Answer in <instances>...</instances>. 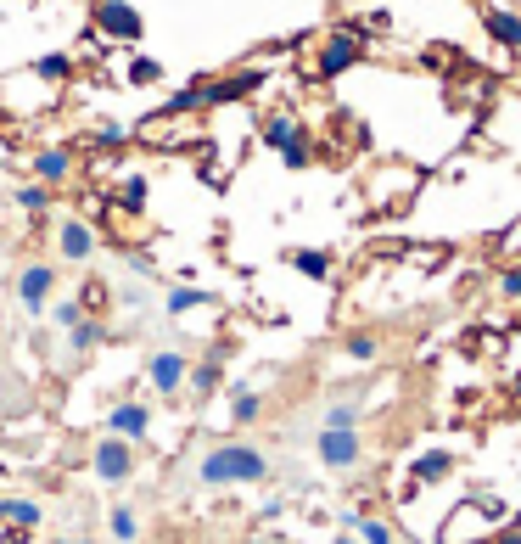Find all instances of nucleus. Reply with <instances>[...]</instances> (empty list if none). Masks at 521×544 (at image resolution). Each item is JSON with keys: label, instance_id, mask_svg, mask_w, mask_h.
I'll list each match as a JSON object with an SVG mask.
<instances>
[{"label": "nucleus", "instance_id": "c756f323", "mask_svg": "<svg viewBox=\"0 0 521 544\" xmlns=\"http://www.w3.org/2000/svg\"><path fill=\"white\" fill-rule=\"evenodd\" d=\"M342 354H348L353 365H370V359H381V331H348V337H342Z\"/></svg>", "mask_w": 521, "mask_h": 544}, {"label": "nucleus", "instance_id": "bb28decb", "mask_svg": "<svg viewBox=\"0 0 521 544\" xmlns=\"http://www.w3.org/2000/svg\"><path fill=\"white\" fill-rule=\"evenodd\" d=\"M208 107V79H191L185 90H174L169 101H163V113L169 118H180V113H202Z\"/></svg>", "mask_w": 521, "mask_h": 544}, {"label": "nucleus", "instance_id": "a211bd4d", "mask_svg": "<svg viewBox=\"0 0 521 544\" xmlns=\"http://www.w3.org/2000/svg\"><path fill=\"white\" fill-rule=\"evenodd\" d=\"M454 449H426V455H415V466H409V483H421V488H432V483H443V477H454Z\"/></svg>", "mask_w": 521, "mask_h": 544}, {"label": "nucleus", "instance_id": "f8f14e48", "mask_svg": "<svg viewBox=\"0 0 521 544\" xmlns=\"http://www.w3.org/2000/svg\"><path fill=\"white\" fill-rule=\"evenodd\" d=\"M225 359H230V348L225 343H213L208 354L197 359V365H191V371H185V393H191V399H213V393H219V387H225Z\"/></svg>", "mask_w": 521, "mask_h": 544}, {"label": "nucleus", "instance_id": "2f4dec72", "mask_svg": "<svg viewBox=\"0 0 521 544\" xmlns=\"http://www.w3.org/2000/svg\"><path fill=\"white\" fill-rule=\"evenodd\" d=\"M113 303H124L129 315H141L146 303H152V287L146 281H124V287H113Z\"/></svg>", "mask_w": 521, "mask_h": 544}, {"label": "nucleus", "instance_id": "f704fd0d", "mask_svg": "<svg viewBox=\"0 0 521 544\" xmlns=\"http://www.w3.org/2000/svg\"><path fill=\"white\" fill-rule=\"evenodd\" d=\"M124 141H129L124 124H96V129H90V146H96V152H118Z\"/></svg>", "mask_w": 521, "mask_h": 544}, {"label": "nucleus", "instance_id": "ea45409f", "mask_svg": "<svg viewBox=\"0 0 521 544\" xmlns=\"http://www.w3.org/2000/svg\"><path fill=\"white\" fill-rule=\"evenodd\" d=\"M51 544H96V533H73V539H51Z\"/></svg>", "mask_w": 521, "mask_h": 544}, {"label": "nucleus", "instance_id": "393cba45", "mask_svg": "<svg viewBox=\"0 0 521 544\" xmlns=\"http://www.w3.org/2000/svg\"><path fill=\"white\" fill-rule=\"evenodd\" d=\"M146 197H152V180H146V174H124L113 186V208H124V214H141Z\"/></svg>", "mask_w": 521, "mask_h": 544}, {"label": "nucleus", "instance_id": "de8ad7c7", "mask_svg": "<svg viewBox=\"0 0 521 544\" xmlns=\"http://www.w3.org/2000/svg\"><path fill=\"white\" fill-rule=\"evenodd\" d=\"M247 544H269V539H247Z\"/></svg>", "mask_w": 521, "mask_h": 544}, {"label": "nucleus", "instance_id": "20e7f679", "mask_svg": "<svg viewBox=\"0 0 521 544\" xmlns=\"http://www.w3.org/2000/svg\"><path fill=\"white\" fill-rule=\"evenodd\" d=\"M135 472H141V449L124 444V438H107L101 432L96 444H90V477L107 488H129L135 483Z\"/></svg>", "mask_w": 521, "mask_h": 544}, {"label": "nucleus", "instance_id": "2eb2a0df", "mask_svg": "<svg viewBox=\"0 0 521 544\" xmlns=\"http://www.w3.org/2000/svg\"><path fill=\"white\" fill-rule=\"evenodd\" d=\"M197 309H219V298L202 292L197 281H174V287L163 292V315L169 320H185V315H197Z\"/></svg>", "mask_w": 521, "mask_h": 544}, {"label": "nucleus", "instance_id": "6ab92c4d", "mask_svg": "<svg viewBox=\"0 0 521 544\" xmlns=\"http://www.w3.org/2000/svg\"><path fill=\"white\" fill-rule=\"evenodd\" d=\"M482 29L505 45V51H521V12H510V6H482Z\"/></svg>", "mask_w": 521, "mask_h": 544}, {"label": "nucleus", "instance_id": "ddd939ff", "mask_svg": "<svg viewBox=\"0 0 521 544\" xmlns=\"http://www.w3.org/2000/svg\"><path fill=\"white\" fill-rule=\"evenodd\" d=\"M258 141H264L269 152L281 158V152H292V146L309 141V129H303V118H297V113H269L264 129H258Z\"/></svg>", "mask_w": 521, "mask_h": 544}, {"label": "nucleus", "instance_id": "a19ab883", "mask_svg": "<svg viewBox=\"0 0 521 544\" xmlns=\"http://www.w3.org/2000/svg\"><path fill=\"white\" fill-rule=\"evenodd\" d=\"M499 544H521V528H505L499 533Z\"/></svg>", "mask_w": 521, "mask_h": 544}, {"label": "nucleus", "instance_id": "39448f33", "mask_svg": "<svg viewBox=\"0 0 521 544\" xmlns=\"http://www.w3.org/2000/svg\"><path fill=\"white\" fill-rule=\"evenodd\" d=\"M51 247H57L62 270H85L90 258L101 253V230L90 225V219H79V214H62L57 225H51Z\"/></svg>", "mask_w": 521, "mask_h": 544}, {"label": "nucleus", "instance_id": "f03ea898", "mask_svg": "<svg viewBox=\"0 0 521 544\" xmlns=\"http://www.w3.org/2000/svg\"><path fill=\"white\" fill-rule=\"evenodd\" d=\"M57 287H62L57 258H23L17 275H12V309H17V320H45V309H51Z\"/></svg>", "mask_w": 521, "mask_h": 544}, {"label": "nucleus", "instance_id": "9d476101", "mask_svg": "<svg viewBox=\"0 0 521 544\" xmlns=\"http://www.w3.org/2000/svg\"><path fill=\"white\" fill-rule=\"evenodd\" d=\"M79 174V152L73 146H40L29 158V180H40V186H51V191H62Z\"/></svg>", "mask_w": 521, "mask_h": 544}, {"label": "nucleus", "instance_id": "4be33fe9", "mask_svg": "<svg viewBox=\"0 0 521 544\" xmlns=\"http://www.w3.org/2000/svg\"><path fill=\"white\" fill-rule=\"evenodd\" d=\"M12 208H17V214H51V208H57V191H51V186H40V180H17V186H12Z\"/></svg>", "mask_w": 521, "mask_h": 544}, {"label": "nucleus", "instance_id": "f257e3e1", "mask_svg": "<svg viewBox=\"0 0 521 544\" xmlns=\"http://www.w3.org/2000/svg\"><path fill=\"white\" fill-rule=\"evenodd\" d=\"M275 477V460L264 444L253 438H225V444H208L202 460L191 466V488L202 494H225V488H258Z\"/></svg>", "mask_w": 521, "mask_h": 544}, {"label": "nucleus", "instance_id": "6e6552de", "mask_svg": "<svg viewBox=\"0 0 521 544\" xmlns=\"http://www.w3.org/2000/svg\"><path fill=\"white\" fill-rule=\"evenodd\" d=\"M96 34L107 45H141V34H146V17L129 6V0H96Z\"/></svg>", "mask_w": 521, "mask_h": 544}, {"label": "nucleus", "instance_id": "49530a36", "mask_svg": "<svg viewBox=\"0 0 521 544\" xmlns=\"http://www.w3.org/2000/svg\"><path fill=\"white\" fill-rule=\"evenodd\" d=\"M510 264H521V247H516V258H510Z\"/></svg>", "mask_w": 521, "mask_h": 544}, {"label": "nucleus", "instance_id": "aec40b11", "mask_svg": "<svg viewBox=\"0 0 521 544\" xmlns=\"http://www.w3.org/2000/svg\"><path fill=\"white\" fill-rule=\"evenodd\" d=\"M0 522H6V528L34 533V528L45 522V505H40V500H29V494H6V500H0Z\"/></svg>", "mask_w": 521, "mask_h": 544}, {"label": "nucleus", "instance_id": "0eeeda50", "mask_svg": "<svg viewBox=\"0 0 521 544\" xmlns=\"http://www.w3.org/2000/svg\"><path fill=\"white\" fill-rule=\"evenodd\" d=\"M185 371H191V359H185L180 348H152L146 365H141L152 399H180V393H185Z\"/></svg>", "mask_w": 521, "mask_h": 544}, {"label": "nucleus", "instance_id": "b1692460", "mask_svg": "<svg viewBox=\"0 0 521 544\" xmlns=\"http://www.w3.org/2000/svg\"><path fill=\"white\" fill-rule=\"evenodd\" d=\"M107 544H141V511L135 505H113L107 511Z\"/></svg>", "mask_w": 521, "mask_h": 544}, {"label": "nucleus", "instance_id": "c85d7f7f", "mask_svg": "<svg viewBox=\"0 0 521 544\" xmlns=\"http://www.w3.org/2000/svg\"><path fill=\"white\" fill-rule=\"evenodd\" d=\"M34 79H45V85H68L73 79V57L68 51H45V57H34Z\"/></svg>", "mask_w": 521, "mask_h": 544}, {"label": "nucleus", "instance_id": "a878e982", "mask_svg": "<svg viewBox=\"0 0 521 544\" xmlns=\"http://www.w3.org/2000/svg\"><path fill=\"white\" fill-rule=\"evenodd\" d=\"M353 539L359 544H404V533L387 522V516H376V511H365L359 522H353Z\"/></svg>", "mask_w": 521, "mask_h": 544}, {"label": "nucleus", "instance_id": "37998d69", "mask_svg": "<svg viewBox=\"0 0 521 544\" xmlns=\"http://www.w3.org/2000/svg\"><path fill=\"white\" fill-rule=\"evenodd\" d=\"M510 326H516V331H521V303H516V315H510Z\"/></svg>", "mask_w": 521, "mask_h": 544}, {"label": "nucleus", "instance_id": "7ed1b4c3", "mask_svg": "<svg viewBox=\"0 0 521 544\" xmlns=\"http://www.w3.org/2000/svg\"><path fill=\"white\" fill-rule=\"evenodd\" d=\"M152 421H157L152 399H146V393H124L118 404H107L101 432H107V438H124V444H135V449H146L152 444Z\"/></svg>", "mask_w": 521, "mask_h": 544}, {"label": "nucleus", "instance_id": "79ce46f5", "mask_svg": "<svg viewBox=\"0 0 521 544\" xmlns=\"http://www.w3.org/2000/svg\"><path fill=\"white\" fill-rule=\"evenodd\" d=\"M331 544H359V539H353V533H331Z\"/></svg>", "mask_w": 521, "mask_h": 544}, {"label": "nucleus", "instance_id": "c9c22d12", "mask_svg": "<svg viewBox=\"0 0 521 544\" xmlns=\"http://www.w3.org/2000/svg\"><path fill=\"white\" fill-rule=\"evenodd\" d=\"M124 264H129V275H135V281H157V264H152V253H129Z\"/></svg>", "mask_w": 521, "mask_h": 544}, {"label": "nucleus", "instance_id": "473e14b6", "mask_svg": "<svg viewBox=\"0 0 521 544\" xmlns=\"http://www.w3.org/2000/svg\"><path fill=\"white\" fill-rule=\"evenodd\" d=\"M493 292H499V298L516 309V303H521V264H505V270L493 275Z\"/></svg>", "mask_w": 521, "mask_h": 544}, {"label": "nucleus", "instance_id": "5701e85b", "mask_svg": "<svg viewBox=\"0 0 521 544\" xmlns=\"http://www.w3.org/2000/svg\"><path fill=\"white\" fill-rule=\"evenodd\" d=\"M258 421H264V393H258V387H236V393H230V427H258Z\"/></svg>", "mask_w": 521, "mask_h": 544}, {"label": "nucleus", "instance_id": "a18cd8bd", "mask_svg": "<svg viewBox=\"0 0 521 544\" xmlns=\"http://www.w3.org/2000/svg\"><path fill=\"white\" fill-rule=\"evenodd\" d=\"M0 264H6V236H0Z\"/></svg>", "mask_w": 521, "mask_h": 544}, {"label": "nucleus", "instance_id": "c03bdc74", "mask_svg": "<svg viewBox=\"0 0 521 544\" xmlns=\"http://www.w3.org/2000/svg\"><path fill=\"white\" fill-rule=\"evenodd\" d=\"M510 393H516V399H521V376H516V382H510Z\"/></svg>", "mask_w": 521, "mask_h": 544}, {"label": "nucleus", "instance_id": "72a5a7b5", "mask_svg": "<svg viewBox=\"0 0 521 544\" xmlns=\"http://www.w3.org/2000/svg\"><path fill=\"white\" fill-rule=\"evenodd\" d=\"M124 79H129L135 90H141V85H157V79H163V62H157V57H135Z\"/></svg>", "mask_w": 521, "mask_h": 544}, {"label": "nucleus", "instance_id": "9b49d317", "mask_svg": "<svg viewBox=\"0 0 521 544\" xmlns=\"http://www.w3.org/2000/svg\"><path fill=\"white\" fill-rule=\"evenodd\" d=\"M488 539H493V522L471 500L454 505V516L443 522V533H437V544H488Z\"/></svg>", "mask_w": 521, "mask_h": 544}, {"label": "nucleus", "instance_id": "4468645a", "mask_svg": "<svg viewBox=\"0 0 521 544\" xmlns=\"http://www.w3.org/2000/svg\"><path fill=\"white\" fill-rule=\"evenodd\" d=\"M107 343V320H79V326L68 331V343H62V354H57V365H79V359H90L96 348Z\"/></svg>", "mask_w": 521, "mask_h": 544}, {"label": "nucleus", "instance_id": "e433bc0d", "mask_svg": "<svg viewBox=\"0 0 521 544\" xmlns=\"http://www.w3.org/2000/svg\"><path fill=\"white\" fill-rule=\"evenodd\" d=\"M281 163H286V169H309V163H314V141H303V146H292V152H281Z\"/></svg>", "mask_w": 521, "mask_h": 544}, {"label": "nucleus", "instance_id": "f3484780", "mask_svg": "<svg viewBox=\"0 0 521 544\" xmlns=\"http://www.w3.org/2000/svg\"><path fill=\"white\" fill-rule=\"evenodd\" d=\"M286 264H292L303 281H320V287H331V275H337V258L325 253V247H292Z\"/></svg>", "mask_w": 521, "mask_h": 544}, {"label": "nucleus", "instance_id": "412c9836", "mask_svg": "<svg viewBox=\"0 0 521 544\" xmlns=\"http://www.w3.org/2000/svg\"><path fill=\"white\" fill-rule=\"evenodd\" d=\"M258 90V73H225V79H208V107H230V101H247Z\"/></svg>", "mask_w": 521, "mask_h": 544}, {"label": "nucleus", "instance_id": "4c0bfd02", "mask_svg": "<svg viewBox=\"0 0 521 544\" xmlns=\"http://www.w3.org/2000/svg\"><path fill=\"white\" fill-rule=\"evenodd\" d=\"M286 516V494H269L264 505H258V522H281Z\"/></svg>", "mask_w": 521, "mask_h": 544}, {"label": "nucleus", "instance_id": "cd10ccee", "mask_svg": "<svg viewBox=\"0 0 521 544\" xmlns=\"http://www.w3.org/2000/svg\"><path fill=\"white\" fill-rule=\"evenodd\" d=\"M79 309H85L90 320H107V309H113V287H107L101 275H90L85 287H79Z\"/></svg>", "mask_w": 521, "mask_h": 544}, {"label": "nucleus", "instance_id": "7c9ffc66", "mask_svg": "<svg viewBox=\"0 0 521 544\" xmlns=\"http://www.w3.org/2000/svg\"><path fill=\"white\" fill-rule=\"evenodd\" d=\"M45 320H51V331H57V337H68V331L79 326V320H85V309H79V298H51Z\"/></svg>", "mask_w": 521, "mask_h": 544}, {"label": "nucleus", "instance_id": "dca6fc26", "mask_svg": "<svg viewBox=\"0 0 521 544\" xmlns=\"http://www.w3.org/2000/svg\"><path fill=\"white\" fill-rule=\"evenodd\" d=\"M320 427L325 432H359L365 427V399H359V393H337V399L320 410Z\"/></svg>", "mask_w": 521, "mask_h": 544}, {"label": "nucleus", "instance_id": "1a4fd4ad", "mask_svg": "<svg viewBox=\"0 0 521 544\" xmlns=\"http://www.w3.org/2000/svg\"><path fill=\"white\" fill-rule=\"evenodd\" d=\"M359 57H365V40H359V29H337V34H325L314 73H320V79H337V73H348Z\"/></svg>", "mask_w": 521, "mask_h": 544}, {"label": "nucleus", "instance_id": "423d86ee", "mask_svg": "<svg viewBox=\"0 0 521 544\" xmlns=\"http://www.w3.org/2000/svg\"><path fill=\"white\" fill-rule=\"evenodd\" d=\"M314 460H320L325 472H337V477H353L359 466L370 460V444H365V432H314Z\"/></svg>", "mask_w": 521, "mask_h": 544}, {"label": "nucleus", "instance_id": "58836bf2", "mask_svg": "<svg viewBox=\"0 0 521 544\" xmlns=\"http://www.w3.org/2000/svg\"><path fill=\"white\" fill-rule=\"evenodd\" d=\"M482 354H488V359H505V331H493V337H482Z\"/></svg>", "mask_w": 521, "mask_h": 544}]
</instances>
